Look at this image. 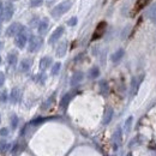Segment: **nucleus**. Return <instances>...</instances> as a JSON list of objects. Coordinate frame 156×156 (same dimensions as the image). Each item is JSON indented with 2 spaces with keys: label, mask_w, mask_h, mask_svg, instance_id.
<instances>
[{
  "label": "nucleus",
  "mask_w": 156,
  "mask_h": 156,
  "mask_svg": "<svg viewBox=\"0 0 156 156\" xmlns=\"http://www.w3.org/2000/svg\"><path fill=\"white\" fill-rule=\"evenodd\" d=\"M71 5H72V3L70 1V0L60 3L59 5H57L53 10H52V16H53L54 18H59L60 16H63L64 13H66L71 9Z\"/></svg>",
  "instance_id": "nucleus-1"
},
{
  "label": "nucleus",
  "mask_w": 156,
  "mask_h": 156,
  "mask_svg": "<svg viewBox=\"0 0 156 156\" xmlns=\"http://www.w3.org/2000/svg\"><path fill=\"white\" fill-rule=\"evenodd\" d=\"M15 42H16V46L21 49L25 47V44L28 42V30L25 28H22V30L16 35Z\"/></svg>",
  "instance_id": "nucleus-2"
},
{
  "label": "nucleus",
  "mask_w": 156,
  "mask_h": 156,
  "mask_svg": "<svg viewBox=\"0 0 156 156\" xmlns=\"http://www.w3.org/2000/svg\"><path fill=\"white\" fill-rule=\"evenodd\" d=\"M42 46V38L38 36H31L29 40V46H28V50L30 53H35L40 49V47Z\"/></svg>",
  "instance_id": "nucleus-3"
},
{
  "label": "nucleus",
  "mask_w": 156,
  "mask_h": 156,
  "mask_svg": "<svg viewBox=\"0 0 156 156\" xmlns=\"http://www.w3.org/2000/svg\"><path fill=\"white\" fill-rule=\"evenodd\" d=\"M13 12H15V10H13V5H12L11 3H6V4L4 5V15H3L4 21L9 22V21L12 18Z\"/></svg>",
  "instance_id": "nucleus-4"
},
{
  "label": "nucleus",
  "mask_w": 156,
  "mask_h": 156,
  "mask_svg": "<svg viewBox=\"0 0 156 156\" xmlns=\"http://www.w3.org/2000/svg\"><path fill=\"white\" fill-rule=\"evenodd\" d=\"M64 34V28L63 27H59V28H57L54 31H53V34L50 35V37H49V40H48V43H50V44H53V43H55L60 37H61V35Z\"/></svg>",
  "instance_id": "nucleus-5"
},
{
  "label": "nucleus",
  "mask_w": 156,
  "mask_h": 156,
  "mask_svg": "<svg viewBox=\"0 0 156 156\" xmlns=\"http://www.w3.org/2000/svg\"><path fill=\"white\" fill-rule=\"evenodd\" d=\"M106 27H107V23H106V22H101V23H98V25L96 27V30L94 31L92 40H97V38H100V37L103 35V33H105Z\"/></svg>",
  "instance_id": "nucleus-6"
},
{
  "label": "nucleus",
  "mask_w": 156,
  "mask_h": 156,
  "mask_svg": "<svg viewBox=\"0 0 156 156\" xmlns=\"http://www.w3.org/2000/svg\"><path fill=\"white\" fill-rule=\"evenodd\" d=\"M22 25L19 24V23H13V24H11L9 28H7V30H6V35L7 36H16L21 30H22Z\"/></svg>",
  "instance_id": "nucleus-7"
},
{
  "label": "nucleus",
  "mask_w": 156,
  "mask_h": 156,
  "mask_svg": "<svg viewBox=\"0 0 156 156\" xmlns=\"http://www.w3.org/2000/svg\"><path fill=\"white\" fill-rule=\"evenodd\" d=\"M142 81H143V76H140L139 78H136V77L132 78V81H131V94H132V95H136V94H137Z\"/></svg>",
  "instance_id": "nucleus-8"
},
{
  "label": "nucleus",
  "mask_w": 156,
  "mask_h": 156,
  "mask_svg": "<svg viewBox=\"0 0 156 156\" xmlns=\"http://www.w3.org/2000/svg\"><path fill=\"white\" fill-rule=\"evenodd\" d=\"M21 97H22V91L19 88H13L12 91H11V95H10V98H11V102L12 103H18L21 101Z\"/></svg>",
  "instance_id": "nucleus-9"
},
{
  "label": "nucleus",
  "mask_w": 156,
  "mask_h": 156,
  "mask_svg": "<svg viewBox=\"0 0 156 156\" xmlns=\"http://www.w3.org/2000/svg\"><path fill=\"white\" fill-rule=\"evenodd\" d=\"M151 0H137L136 4H135V9H133V13H137L139 11H142Z\"/></svg>",
  "instance_id": "nucleus-10"
},
{
  "label": "nucleus",
  "mask_w": 156,
  "mask_h": 156,
  "mask_svg": "<svg viewBox=\"0 0 156 156\" xmlns=\"http://www.w3.org/2000/svg\"><path fill=\"white\" fill-rule=\"evenodd\" d=\"M112 118H113V109H112L111 107H108V108L106 109L105 114H103V120H102L103 125H108V124L111 123Z\"/></svg>",
  "instance_id": "nucleus-11"
},
{
  "label": "nucleus",
  "mask_w": 156,
  "mask_h": 156,
  "mask_svg": "<svg viewBox=\"0 0 156 156\" xmlns=\"http://www.w3.org/2000/svg\"><path fill=\"white\" fill-rule=\"evenodd\" d=\"M82 79H83V72H75L73 76L71 77V85L76 87L82 82Z\"/></svg>",
  "instance_id": "nucleus-12"
},
{
  "label": "nucleus",
  "mask_w": 156,
  "mask_h": 156,
  "mask_svg": "<svg viewBox=\"0 0 156 156\" xmlns=\"http://www.w3.org/2000/svg\"><path fill=\"white\" fill-rule=\"evenodd\" d=\"M66 49H67V43L66 42H61L58 46V48H57V55L59 58H63L66 54Z\"/></svg>",
  "instance_id": "nucleus-13"
},
{
  "label": "nucleus",
  "mask_w": 156,
  "mask_h": 156,
  "mask_svg": "<svg viewBox=\"0 0 156 156\" xmlns=\"http://www.w3.org/2000/svg\"><path fill=\"white\" fill-rule=\"evenodd\" d=\"M50 65H52V58H50V57H44V58H42L41 61H40V69H41V70H46V69H48Z\"/></svg>",
  "instance_id": "nucleus-14"
},
{
  "label": "nucleus",
  "mask_w": 156,
  "mask_h": 156,
  "mask_svg": "<svg viewBox=\"0 0 156 156\" xmlns=\"http://www.w3.org/2000/svg\"><path fill=\"white\" fill-rule=\"evenodd\" d=\"M48 25H49V21L47 18H43L40 22V24H38V33L40 34H44L47 31V29H48Z\"/></svg>",
  "instance_id": "nucleus-15"
},
{
  "label": "nucleus",
  "mask_w": 156,
  "mask_h": 156,
  "mask_svg": "<svg viewBox=\"0 0 156 156\" xmlns=\"http://www.w3.org/2000/svg\"><path fill=\"white\" fill-rule=\"evenodd\" d=\"M71 98H72V95H71L70 92H67V94H65V95L63 96V98H61V101H60V106H61V108L65 109V108L69 106V103H70Z\"/></svg>",
  "instance_id": "nucleus-16"
},
{
  "label": "nucleus",
  "mask_w": 156,
  "mask_h": 156,
  "mask_svg": "<svg viewBox=\"0 0 156 156\" xmlns=\"http://www.w3.org/2000/svg\"><path fill=\"white\" fill-rule=\"evenodd\" d=\"M30 66H31V60L30 59H24L19 65V71L21 72H27V71H29Z\"/></svg>",
  "instance_id": "nucleus-17"
},
{
  "label": "nucleus",
  "mask_w": 156,
  "mask_h": 156,
  "mask_svg": "<svg viewBox=\"0 0 156 156\" xmlns=\"http://www.w3.org/2000/svg\"><path fill=\"white\" fill-rule=\"evenodd\" d=\"M100 91L102 95H107L108 91H109V85L106 81H101L100 82Z\"/></svg>",
  "instance_id": "nucleus-18"
},
{
  "label": "nucleus",
  "mask_w": 156,
  "mask_h": 156,
  "mask_svg": "<svg viewBox=\"0 0 156 156\" xmlns=\"http://www.w3.org/2000/svg\"><path fill=\"white\" fill-rule=\"evenodd\" d=\"M123 55H124V49H118L115 53L112 54V58H111V59H112L113 63H118V61L123 58Z\"/></svg>",
  "instance_id": "nucleus-19"
},
{
  "label": "nucleus",
  "mask_w": 156,
  "mask_h": 156,
  "mask_svg": "<svg viewBox=\"0 0 156 156\" xmlns=\"http://www.w3.org/2000/svg\"><path fill=\"white\" fill-rule=\"evenodd\" d=\"M7 63L11 65V66H15L17 64V53L15 52H11V53L7 55Z\"/></svg>",
  "instance_id": "nucleus-20"
},
{
  "label": "nucleus",
  "mask_w": 156,
  "mask_h": 156,
  "mask_svg": "<svg viewBox=\"0 0 156 156\" xmlns=\"http://www.w3.org/2000/svg\"><path fill=\"white\" fill-rule=\"evenodd\" d=\"M98 76H100V70H98V67H97V66L91 67L90 71H89V77H90L91 79H95V78H97Z\"/></svg>",
  "instance_id": "nucleus-21"
},
{
  "label": "nucleus",
  "mask_w": 156,
  "mask_h": 156,
  "mask_svg": "<svg viewBox=\"0 0 156 156\" xmlns=\"http://www.w3.org/2000/svg\"><path fill=\"white\" fill-rule=\"evenodd\" d=\"M148 16H149V18H150L152 22H156V4L151 6V9H150L149 12H148Z\"/></svg>",
  "instance_id": "nucleus-22"
},
{
  "label": "nucleus",
  "mask_w": 156,
  "mask_h": 156,
  "mask_svg": "<svg viewBox=\"0 0 156 156\" xmlns=\"http://www.w3.org/2000/svg\"><path fill=\"white\" fill-rule=\"evenodd\" d=\"M53 101H54V95H52V96H50V97H49V98H48V100H47V101L43 103L41 108H42L43 111H44V109H48V108L50 107V105H52V103H53Z\"/></svg>",
  "instance_id": "nucleus-23"
},
{
  "label": "nucleus",
  "mask_w": 156,
  "mask_h": 156,
  "mask_svg": "<svg viewBox=\"0 0 156 156\" xmlns=\"http://www.w3.org/2000/svg\"><path fill=\"white\" fill-rule=\"evenodd\" d=\"M113 139H114V142H115L117 144H120V143H121V130H120V129H118V130L115 131V133L113 135Z\"/></svg>",
  "instance_id": "nucleus-24"
},
{
  "label": "nucleus",
  "mask_w": 156,
  "mask_h": 156,
  "mask_svg": "<svg viewBox=\"0 0 156 156\" xmlns=\"http://www.w3.org/2000/svg\"><path fill=\"white\" fill-rule=\"evenodd\" d=\"M60 69H61V64L60 63H55L53 66H52V75H53V76L58 75L59 71H60Z\"/></svg>",
  "instance_id": "nucleus-25"
},
{
  "label": "nucleus",
  "mask_w": 156,
  "mask_h": 156,
  "mask_svg": "<svg viewBox=\"0 0 156 156\" xmlns=\"http://www.w3.org/2000/svg\"><path fill=\"white\" fill-rule=\"evenodd\" d=\"M17 125H18V117L16 114H13L11 117V126H12V129H16Z\"/></svg>",
  "instance_id": "nucleus-26"
},
{
  "label": "nucleus",
  "mask_w": 156,
  "mask_h": 156,
  "mask_svg": "<svg viewBox=\"0 0 156 156\" xmlns=\"http://www.w3.org/2000/svg\"><path fill=\"white\" fill-rule=\"evenodd\" d=\"M132 120H133L132 117L127 118V120H126V123H125V131H126V132L130 131V129H131V124H132Z\"/></svg>",
  "instance_id": "nucleus-27"
},
{
  "label": "nucleus",
  "mask_w": 156,
  "mask_h": 156,
  "mask_svg": "<svg viewBox=\"0 0 156 156\" xmlns=\"http://www.w3.org/2000/svg\"><path fill=\"white\" fill-rule=\"evenodd\" d=\"M42 3H43V0H30V5L33 7H37V6L42 5Z\"/></svg>",
  "instance_id": "nucleus-28"
},
{
  "label": "nucleus",
  "mask_w": 156,
  "mask_h": 156,
  "mask_svg": "<svg viewBox=\"0 0 156 156\" xmlns=\"http://www.w3.org/2000/svg\"><path fill=\"white\" fill-rule=\"evenodd\" d=\"M7 149V143L5 140H0V152H4Z\"/></svg>",
  "instance_id": "nucleus-29"
},
{
  "label": "nucleus",
  "mask_w": 156,
  "mask_h": 156,
  "mask_svg": "<svg viewBox=\"0 0 156 156\" xmlns=\"http://www.w3.org/2000/svg\"><path fill=\"white\" fill-rule=\"evenodd\" d=\"M0 101H1V102H6L7 101V92L6 91L1 92V95H0Z\"/></svg>",
  "instance_id": "nucleus-30"
},
{
  "label": "nucleus",
  "mask_w": 156,
  "mask_h": 156,
  "mask_svg": "<svg viewBox=\"0 0 156 156\" xmlns=\"http://www.w3.org/2000/svg\"><path fill=\"white\" fill-rule=\"evenodd\" d=\"M67 24H69L70 27H75V25L77 24V18H76V17H72L71 19H69V22H67Z\"/></svg>",
  "instance_id": "nucleus-31"
},
{
  "label": "nucleus",
  "mask_w": 156,
  "mask_h": 156,
  "mask_svg": "<svg viewBox=\"0 0 156 156\" xmlns=\"http://www.w3.org/2000/svg\"><path fill=\"white\" fill-rule=\"evenodd\" d=\"M46 119H43V118H37V119H35V120H33L31 121V124L33 125H38V124H41V123H43Z\"/></svg>",
  "instance_id": "nucleus-32"
},
{
  "label": "nucleus",
  "mask_w": 156,
  "mask_h": 156,
  "mask_svg": "<svg viewBox=\"0 0 156 156\" xmlns=\"http://www.w3.org/2000/svg\"><path fill=\"white\" fill-rule=\"evenodd\" d=\"M44 81H46V75L41 73V75H38V76H37V82H40V83H43Z\"/></svg>",
  "instance_id": "nucleus-33"
},
{
  "label": "nucleus",
  "mask_w": 156,
  "mask_h": 156,
  "mask_svg": "<svg viewBox=\"0 0 156 156\" xmlns=\"http://www.w3.org/2000/svg\"><path fill=\"white\" fill-rule=\"evenodd\" d=\"M9 135V130L7 129H1V130H0V136H3V137H5V136H7Z\"/></svg>",
  "instance_id": "nucleus-34"
},
{
  "label": "nucleus",
  "mask_w": 156,
  "mask_h": 156,
  "mask_svg": "<svg viewBox=\"0 0 156 156\" xmlns=\"http://www.w3.org/2000/svg\"><path fill=\"white\" fill-rule=\"evenodd\" d=\"M4 82H5V76L3 72H0V88L4 85Z\"/></svg>",
  "instance_id": "nucleus-35"
},
{
  "label": "nucleus",
  "mask_w": 156,
  "mask_h": 156,
  "mask_svg": "<svg viewBox=\"0 0 156 156\" xmlns=\"http://www.w3.org/2000/svg\"><path fill=\"white\" fill-rule=\"evenodd\" d=\"M3 15H4V5H3V3H0V19H1Z\"/></svg>",
  "instance_id": "nucleus-36"
},
{
  "label": "nucleus",
  "mask_w": 156,
  "mask_h": 156,
  "mask_svg": "<svg viewBox=\"0 0 156 156\" xmlns=\"http://www.w3.org/2000/svg\"><path fill=\"white\" fill-rule=\"evenodd\" d=\"M0 124H1V115H0Z\"/></svg>",
  "instance_id": "nucleus-37"
},
{
  "label": "nucleus",
  "mask_w": 156,
  "mask_h": 156,
  "mask_svg": "<svg viewBox=\"0 0 156 156\" xmlns=\"http://www.w3.org/2000/svg\"><path fill=\"white\" fill-rule=\"evenodd\" d=\"M127 156H132V154H127Z\"/></svg>",
  "instance_id": "nucleus-38"
},
{
  "label": "nucleus",
  "mask_w": 156,
  "mask_h": 156,
  "mask_svg": "<svg viewBox=\"0 0 156 156\" xmlns=\"http://www.w3.org/2000/svg\"><path fill=\"white\" fill-rule=\"evenodd\" d=\"M0 64H1V57H0Z\"/></svg>",
  "instance_id": "nucleus-39"
},
{
  "label": "nucleus",
  "mask_w": 156,
  "mask_h": 156,
  "mask_svg": "<svg viewBox=\"0 0 156 156\" xmlns=\"http://www.w3.org/2000/svg\"><path fill=\"white\" fill-rule=\"evenodd\" d=\"M13 1H17V0H13Z\"/></svg>",
  "instance_id": "nucleus-40"
},
{
  "label": "nucleus",
  "mask_w": 156,
  "mask_h": 156,
  "mask_svg": "<svg viewBox=\"0 0 156 156\" xmlns=\"http://www.w3.org/2000/svg\"><path fill=\"white\" fill-rule=\"evenodd\" d=\"M0 46H1V43H0Z\"/></svg>",
  "instance_id": "nucleus-41"
}]
</instances>
